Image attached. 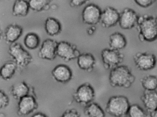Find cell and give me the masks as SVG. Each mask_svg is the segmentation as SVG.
<instances>
[{"label":"cell","mask_w":157,"mask_h":117,"mask_svg":"<svg viewBox=\"0 0 157 117\" xmlns=\"http://www.w3.org/2000/svg\"><path fill=\"white\" fill-rule=\"evenodd\" d=\"M136 27L140 41L152 42L157 39V16L147 14L139 16Z\"/></svg>","instance_id":"6da1fadb"},{"label":"cell","mask_w":157,"mask_h":117,"mask_svg":"<svg viewBox=\"0 0 157 117\" xmlns=\"http://www.w3.org/2000/svg\"><path fill=\"white\" fill-rule=\"evenodd\" d=\"M109 81L113 87L130 88L135 80V77L128 66L121 64L110 70Z\"/></svg>","instance_id":"7a4b0ae2"},{"label":"cell","mask_w":157,"mask_h":117,"mask_svg":"<svg viewBox=\"0 0 157 117\" xmlns=\"http://www.w3.org/2000/svg\"><path fill=\"white\" fill-rule=\"evenodd\" d=\"M130 105L128 98L122 95L110 97L106 104L105 110L111 116L122 117L127 115Z\"/></svg>","instance_id":"3957f363"},{"label":"cell","mask_w":157,"mask_h":117,"mask_svg":"<svg viewBox=\"0 0 157 117\" xmlns=\"http://www.w3.org/2000/svg\"><path fill=\"white\" fill-rule=\"evenodd\" d=\"M8 53L17 66L21 68L26 67L33 60L31 54L16 42L10 44Z\"/></svg>","instance_id":"277c9868"},{"label":"cell","mask_w":157,"mask_h":117,"mask_svg":"<svg viewBox=\"0 0 157 117\" xmlns=\"http://www.w3.org/2000/svg\"><path fill=\"white\" fill-rule=\"evenodd\" d=\"M95 96L94 87L90 83L85 82L77 88L72 97L76 103L84 107L93 102Z\"/></svg>","instance_id":"5b68a950"},{"label":"cell","mask_w":157,"mask_h":117,"mask_svg":"<svg viewBox=\"0 0 157 117\" xmlns=\"http://www.w3.org/2000/svg\"><path fill=\"white\" fill-rule=\"evenodd\" d=\"M101 56L104 68L109 70L121 65L124 58V54L120 51L109 48L102 49Z\"/></svg>","instance_id":"8992f818"},{"label":"cell","mask_w":157,"mask_h":117,"mask_svg":"<svg viewBox=\"0 0 157 117\" xmlns=\"http://www.w3.org/2000/svg\"><path fill=\"white\" fill-rule=\"evenodd\" d=\"M133 58L135 67L141 71H148L153 69L157 63L155 55L149 52H137L134 54Z\"/></svg>","instance_id":"52a82bcc"},{"label":"cell","mask_w":157,"mask_h":117,"mask_svg":"<svg viewBox=\"0 0 157 117\" xmlns=\"http://www.w3.org/2000/svg\"><path fill=\"white\" fill-rule=\"evenodd\" d=\"M81 53L75 44L65 40L58 42L57 56L65 61L77 59Z\"/></svg>","instance_id":"ba28073f"},{"label":"cell","mask_w":157,"mask_h":117,"mask_svg":"<svg viewBox=\"0 0 157 117\" xmlns=\"http://www.w3.org/2000/svg\"><path fill=\"white\" fill-rule=\"evenodd\" d=\"M102 11L97 5L89 4L85 6L81 13L82 20L85 24L94 26L100 23Z\"/></svg>","instance_id":"9c48e42d"},{"label":"cell","mask_w":157,"mask_h":117,"mask_svg":"<svg viewBox=\"0 0 157 117\" xmlns=\"http://www.w3.org/2000/svg\"><path fill=\"white\" fill-rule=\"evenodd\" d=\"M139 16L133 9L129 7L124 8L120 12L118 24L122 29L128 30L136 27Z\"/></svg>","instance_id":"30bf717a"},{"label":"cell","mask_w":157,"mask_h":117,"mask_svg":"<svg viewBox=\"0 0 157 117\" xmlns=\"http://www.w3.org/2000/svg\"><path fill=\"white\" fill-rule=\"evenodd\" d=\"M120 12L111 6L105 7L102 11L100 23L102 27L109 28L118 24Z\"/></svg>","instance_id":"8fae6325"},{"label":"cell","mask_w":157,"mask_h":117,"mask_svg":"<svg viewBox=\"0 0 157 117\" xmlns=\"http://www.w3.org/2000/svg\"><path fill=\"white\" fill-rule=\"evenodd\" d=\"M58 42L50 38L44 40L38 51L39 57L41 58L48 60H54L57 55Z\"/></svg>","instance_id":"7c38bea8"},{"label":"cell","mask_w":157,"mask_h":117,"mask_svg":"<svg viewBox=\"0 0 157 117\" xmlns=\"http://www.w3.org/2000/svg\"><path fill=\"white\" fill-rule=\"evenodd\" d=\"M23 30L20 25L15 23L9 24L4 32L3 37L5 42L11 44L16 42L22 35Z\"/></svg>","instance_id":"4fadbf2b"},{"label":"cell","mask_w":157,"mask_h":117,"mask_svg":"<svg viewBox=\"0 0 157 117\" xmlns=\"http://www.w3.org/2000/svg\"><path fill=\"white\" fill-rule=\"evenodd\" d=\"M52 74L56 80L62 83L70 81L73 76L71 69L64 64H59L56 66L53 70Z\"/></svg>","instance_id":"5bb4252c"},{"label":"cell","mask_w":157,"mask_h":117,"mask_svg":"<svg viewBox=\"0 0 157 117\" xmlns=\"http://www.w3.org/2000/svg\"><path fill=\"white\" fill-rule=\"evenodd\" d=\"M77 64L81 69L87 72H91L97 63L94 55L89 52L81 53L77 59Z\"/></svg>","instance_id":"9a60e30c"},{"label":"cell","mask_w":157,"mask_h":117,"mask_svg":"<svg viewBox=\"0 0 157 117\" xmlns=\"http://www.w3.org/2000/svg\"><path fill=\"white\" fill-rule=\"evenodd\" d=\"M144 107L150 114L157 108V91L144 90L140 97Z\"/></svg>","instance_id":"2e32d148"},{"label":"cell","mask_w":157,"mask_h":117,"mask_svg":"<svg viewBox=\"0 0 157 117\" xmlns=\"http://www.w3.org/2000/svg\"><path fill=\"white\" fill-rule=\"evenodd\" d=\"M127 44L126 37L120 32H114L109 36V48L111 49L120 51L125 48Z\"/></svg>","instance_id":"e0dca14e"},{"label":"cell","mask_w":157,"mask_h":117,"mask_svg":"<svg viewBox=\"0 0 157 117\" xmlns=\"http://www.w3.org/2000/svg\"><path fill=\"white\" fill-rule=\"evenodd\" d=\"M44 28L48 35L54 36L60 34L62 30V25L60 22L57 18L49 16L45 20Z\"/></svg>","instance_id":"ac0fdd59"},{"label":"cell","mask_w":157,"mask_h":117,"mask_svg":"<svg viewBox=\"0 0 157 117\" xmlns=\"http://www.w3.org/2000/svg\"><path fill=\"white\" fill-rule=\"evenodd\" d=\"M36 102L33 97L26 95L20 99L18 110L20 114L25 115L33 111L36 107Z\"/></svg>","instance_id":"d6986e66"},{"label":"cell","mask_w":157,"mask_h":117,"mask_svg":"<svg viewBox=\"0 0 157 117\" xmlns=\"http://www.w3.org/2000/svg\"><path fill=\"white\" fill-rule=\"evenodd\" d=\"M28 1L25 0H16L12 8V14L17 17H25L30 9Z\"/></svg>","instance_id":"ffe728a7"},{"label":"cell","mask_w":157,"mask_h":117,"mask_svg":"<svg viewBox=\"0 0 157 117\" xmlns=\"http://www.w3.org/2000/svg\"><path fill=\"white\" fill-rule=\"evenodd\" d=\"M84 113L90 117H104L105 115V111L100 105L93 101L84 106Z\"/></svg>","instance_id":"44dd1931"},{"label":"cell","mask_w":157,"mask_h":117,"mask_svg":"<svg viewBox=\"0 0 157 117\" xmlns=\"http://www.w3.org/2000/svg\"><path fill=\"white\" fill-rule=\"evenodd\" d=\"M40 39L39 35L34 32H29L25 36L23 42L25 46L30 49H34L39 46Z\"/></svg>","instance_id":"7402d4cb"},{"label":"cell","mask_w":157,"mask_h":117,"mask_svg":"<svg viewBox=\"0 0 157 117\" xmlns=\"http://www.w3.org/2000/svg\"><path fill=\"white\" fill-rule=\"evenodd\" d=\"M140 82L144 90H156L157 89V76L147 75L142 78Z\"/></svg>","instance_id":"603a6c76"},{"label":"cell","mask_w":157,"mask_h":117,"mask_svg":"<svg viewBox=\"0 0 157 117\" xmlns=\"http://www.w3.org/2000/svg\"><path fill=\"white\" fill-rule=\"evenodd\" d=\"M29 89L24 83L20 82L15 83L12 87V93L15 98L20 99L28 95Z\"/></svg>","instance_id":"cb8c5ba5"},{"label":"cell","mask_w":157,"mask_h":117,"mask_svg":"<svg viewBox=\"0 0 157 117\" xmlns=\"http://www.w3.org/2000/svg\"><path fill=\"white\" fill-rule=\"evenodd\" d=\"M16 66L13 61L7 62L1 68V76L5 80L10 79L15 73Z\"/></svg>","instance_id":"d4e9b609"},{"label":"cell","mask_w":157,"mask_h":117,"mask_svg":"<svg viewBox=\"0 0 157 117\" xmlns=\"http://www.w3.org/2000/svg\"><path fill=\"white\" fill-rule=\"evenodd\" d=\"M28 3L30 9L35 12L47 10L50 7L48 0H29Z\"/></svg>","instance_id":"484cf974"},{"label":"cell","mask_w":157,"mask_h":117,"mask_svg":"<svg viewBox=\"0 0 157 117\" xmlns=\"http://www.w3.org/2000/svg\"><path fill=\"white\" fill-rule=\"evenodd\" d=\"M147 115L143 109L136 104L130 105L127 114L130 117H144Z\"/></svg>","instance_id":"4316f807"},{"label":"cell","mask_w":157,"mask_h":117,"mask_svg":"<svg viewBox=\"0 0 157 117\" xmlns=\"http://www.w3.org/2000/svg\"><path fill=\"white\" fill-rule=\"evenodd\" d=\"M139 6L143 8H147L153 5L156 0H133Z\"/></svg>","instance_id":"83f0119b"},{"label":"cell","mask_w":157,"mask_h":117,"mask_svg":"<svg viewBox=\"0 0 157 117\" xmlns=\"http://www.w3.org/2000/svg\"><path fill=\"white\" fill-rule=\"evenodd\" d=\"M80 113L76 109L72 108L65 111L62 115L64 117H79Z\"/></svg>","instance_id":"f1b7e54d"},{"label":"cell","mask_w":157,"mask_h":117,"mask_svg":"<svg viewBox=\"0 0 157 117\" xmlns=\"http://www.w3.org/2000/svg\"><path fill=\"white\" fill-rule=\"evenodd\" d=\"M8 97L3 91H0V107L3 108L8 105L9 103Z\"/></svg>","instance_id":"f546056e"},{"label":"cell","mask_w":157,"mask_h":117,"mask_svg":"<svg viewBox=\"0 0 157 117\" xmlns=\"http://www.w3.org/2000/svg\"><path fill=\"white\" fill-rule=\"evenodd\" d=\"M90 0H70L69 5L72 8L80 7L88 2Z\"/></svg>","instance_id":"4dcf8cb0"},{"label":"cell","mask_w":157,"mask_h":117,"mask_svg":"<svg viewBox=\"0 0 157 117\" xmlns=\"http://www.w3.org/2000/svg\"><path fill=\"white\" fill-rule=\"evenodd\" d=\"M96 28L94 26H91L87 30V33L89 35H92L95 32Z\"/></svg>","instance_id":"1f68e13d"},{"label":"cell","mask_w":157,"mask_h":117,"mask_svg":"<svg viewBox=\"0 0 157 117\" xmlns=\"http://www.w3.org/2000/svg\"><path fill=\"white\" fill-rule=\"evenodd\" d=\"M151 116L152 117H157V108L155 110L150 114Z\"/></svg>","instance_id":"d6a6232c"},{"label":"cell","mask_w":157,"mask_h":117,"mask_svg":"<svg viewBox=\"0 0 157 117\" xmlns=\"http://www.w3.org/2000/svg\"><path fill=\"white\" fill-rule=\"evenodd\" d=\"M44 116L43 115L40 113H36L33 116V117H43Z\"/></svg>","instance_id":"836d02e7"},{"label":"cell","mask_w":157,"mask_h":117,"mask_svg":"<svg viewBox=\"0 0 157 117\" xmlns=\"http://www.w3.org/2000/svg\"><path fill=\"white\" fill-rule=\"evenodd\" d=\"M50 2H51L52 1H55V0H48Z\"/></svg>","instance_id":"e575fe53"},{"label":"cell","mask_w":157,"mask_h":117,"mask_svg":"<svg viewBox=\"0 0 157 117\" xmlns=\"http://www.w3.org/2000/svg\"><path fill=\"white\" fill-rule=\"evenodd\" d=\"M25 0L28 1L29 0Z\"/></svg>","instance_id":"d590c367"}]
</instances>
